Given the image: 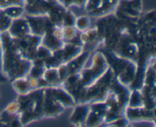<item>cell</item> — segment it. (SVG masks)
<instances>
[{
	"instance_id": "obj_1",
	"label": "cell",
	"mask_w": 156,
	"mask_h": 127,
	"mask_svg": "<svg viewBox=\"0 0 156 127\" xmlns=\"http://www.w3.org/2000/svg\"><path fill=\"white\" fill-rule=\"evenodd\" d=\"M2 46V72L11 80L27 76L33 61L23 56L14 38L6 32L0 33Z\"/></svg>"
},
{
	"instance_id": "obj_2",
	"label": "cell",
	"mask_w": 156,
	"mask_h": 127,
	"mask_svg": "<svg viewBox=\"0 0 156 127\" xmlns=\"http://www.w3.org/2000/svg\"><path fill=\"white\" fill-rule=\"evenodd\" d=\"M44 87H40L25 94L20 95L18 103V120L21 125H27L44 118Z\"/></svg>"
},
{
	"instance_id": "obj_3",
	"label": "cell",
	"mask_w": 156,
	"mask_h": 127,
	"mask_svg": "<svg viewBox=\"0 0 156 127\" xmlns=\"http://www.w3.org/2000/svg\"><path fill=\"white\" fill-rule=\"evenodd\" d=\"M110 64L108 58L101 52H96L91 58V62L88 67L85 66L78 73L82 87H89L103 76L109 69Z\"/></svg>"
},
{
	"instance_id": "obj_4",
	"label": "cell",
	"mask_w": 156,
	"mask_h": 127,
	"mask_svg": "<svg viewBox=\"0 0 156 127\" xmlns=\"http://www.w3.org/2000/svg\"><path fill=\"white\" fill-rule=\"evenodd\" d=\"M143 12V0H119L114 13L121 19L137 21Z\"/></svg>"
},
{
	"instance_id": "obj_5",
	"label": "cell",
	"mask_w": 156,
	"mask_h": 127,
	"mask_svg": "<svg viewBox=\"0 0 156 127\" xmlns=\"http://www.w3.org/2000/svg\"><path fill=\"white\" fill-rule=\"evenodd\" d=\"M119 0H87L83 9L88 15L101 18L114 13Z\"/></svg>"
},
{
	"instance_id": "obj_6",
	"label": "cell",
	"mask_w": 156,
	"mask_h": 127,
	"mask_svg": "<svg viewBox=\"0 0 156 127\" xmlns=\"http://www.w3.org/2000/svg\"><path fill=\"white\" fill-rule=\"evenodd\" d=\"M30 27L31 34L42 37L47 33L53 32L55 26L47 15H24Z\"/></svg>"
},
{
	"instance_id": "obj_7",
	"label": "cell",
	"mask_w": 156,
	"mask_h": 127,
	"mask_svg": "<svg viewBox=\"0 0 156 127\" xmlns=\"http://www.w3.org/2000/svg\"><path fill=\"white\" fill-rule=\"evenodd\" d=\"M53 2L48 0H24V15H47Z\"/></svg>"
},
{
	"instance_id": "obj_8",
	"label": "cell",
	"mask_w": 156,
	"mask_h": 127,
	"mask_svg": "<svg viewBox=\"0 0 156 127\" xmlns=\"http://www.w3.org/2000/svg\"><path fill=\"white\" fill-rule=\"evenodd\" d=\"M66 110L65 107L54 99L44 87V118H53L59 116Z\"/></svg>"
},
{
	"instance_id": "obj_9",
	"label": "cell",
	"mask_w": 156,
	"mask_h": 127,
	"mask_svg": "<svg viewBox=\"0 0 156 127\" xmlns=\"http://www.w3.org/2000/svg\"><path fill=\"white\" fill-rule=\"evenodd\" d=\"M9 35L14 38H19L31 34L30 27L24 15L19 18L12 20L9 30Z\"/></svg>"
},
{
	"instance_id": "obj_10",
	"label": "cell",
	"mask_w": 156,
	"mask_h": 127,
	"mask_svg": "<svg viewBox=\"0 0 156 127\" xmlns=\"http://www.w3.org/2000/svg\"><path fill=\"white\" fill-rule=\"evenodd\" d=\"M89 112L90 103H76L73 106V113L70 115V121L76 125H85Z\"/></svg>"
},
{
	"instance_id": "obj_11",
	"label": "cell",
	"mask_w": 156,
	"mask_h": 127,
	"mask_svg": "<svg viewBox=\"0 0 156 127\" xmlns=\"http://www.w3.org/2000/svg\"><path fill=\"white\" fill-rule=\"evenodd\" d=\"M63 41L56 38L52 32L46 34L41 37V45L44 46L52 52L59 50L63 45Z\"/></svg>"
},
{
	"instance_id": "obj_12",
	"label": "cell",
	"mask_w": 156,
	"mask_h": 127,
	"mask_svg": "<svg viewBox=\"0 0 156 127\" xmlns=\"http://www.w3.org/2000/svg\"><path fill=\"white\" fill-rule=\"evenodd\" d=\"M12 86H13L15 91L19 95L25 94V93H27L33 90L30 87L27 76L18 77L13 80H12Z\"/></svg>"
},
{
	"instance_id": "obj_13",
	"label": "cell",
	"mask_w": 156,
	"mask_h": 127,
	"mask_svg": "<svg viewBox=\"0 0 156 127\" xmlns=\"http://www.w3.org/2000/svg\"><path fill=\"white\" fill-rule=\"evenodd\" d=\"M2 11L5 12V15H7L12 20L23 17L24 14H25L24 6H18V5L9 6V7L6 8V9H3Z\"/></svg>"
},
{
	"instance_id": "obj_14",
	"label": "cell",
	"mask_w": 156,
	"mask_h": 127,
	"mask_svg": "<svg viewBox=\"0 0 156 127\" xmlns=\"http://www.w3.org/2000/svg\"><path fill=\"white\" fill-rule=\"evenodd\" d=\"M90 24H91V21H90L89 17L86 16V15H83V16L78 17V18L76 17L74 27L79 32H82L89 28Z\"/></svg>"
},
{
	"instance_id": "obj_15",
	"label": "cell",
	"mask_w": 156,
	"mask_h": 127,
	"mask_svg": "<svg viewBox=\"0 0 156 127\" xmlns=\"http://www.w3.org/2000/svg\"><path fill=\"white\" fill-rule=\"evenodd\" d=\"M60 4L69 9L71 6H77L79 8H84L87 0H57Z\"/></svg>"
},
{
	"instance_id": "obj_16",
	"label": "cell",
	"mask_w": 156,
	"mask_h": 127,
	"mask_svg": "<svg viewBox=\"0 0 156 127\" xmlns=\"http://www.w3.org/2000/svg\"><path fill=\"white\" fill-rule=\"evenodd\" d=\"M24 0H0V10L15 5L24 6Z\"/></svg>"
}]
</instances>
